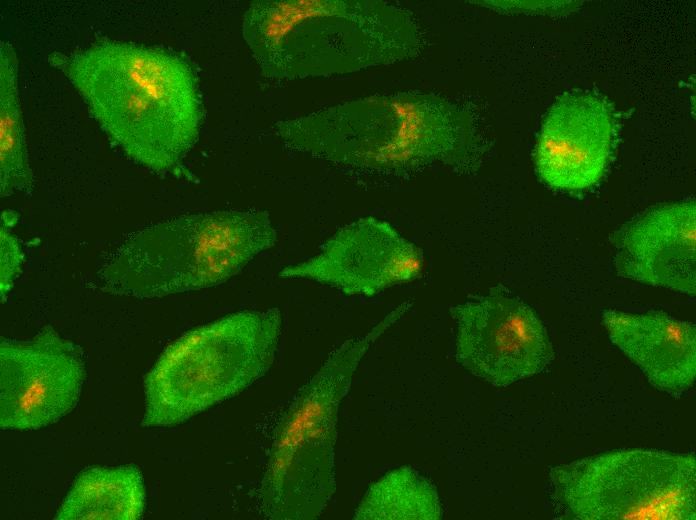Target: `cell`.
<instances>
[{"instance_id":"cell-16","label":"cell","mask_w":696,"mask_h":520,"mask_svg":"<svg viewBox=\"0 0 696 520\" xmlns=\"http://www.w3.org/2000/svg\"><path fill=\"white\" fill-rule=\"evenodd\" d=\"M30 168L18 90V61L14 47L0 44V193H30Z\"/></svg>"},{"instance_id":"cell-13","label":"cell","mask_w":696,"mask_h":520,"mask_svg":"<svg viewBox=\"0 0 696 520\" xmlns=\"http://www.w3.org/2000/svg\"><path fill=\"white\" fill-rule=\"evenodd\" d=\"M602 322L612 343L655 388L679 395L696 378L695 325L660 311L605 309Z\"/></svg>"},{"instance_id":"cell-5","label":"cell","mask_w":696,"mask_h":520,"mask_svg":"<svg viewBox=\"0 0 696 520\" xmlns=\"http://www.w3.org/2000/svg\"><path fill=\"white\" fill-rule=\"evenodd\" d=\"M405 301L364 335L346 340L299 389L278 424L259 501L271 520L318 518L335 488L339 407L371 346L412 307Z\"/></svg>"},{"instance_id":"cell-15","label":"cell","mask_w":696,"mask_h":520,"mask_svg":"<svg viewBox=\"0 0 696 520\" xmlns=\"http://www.w3.org/2000/svg\"><path fill=\"white\" fill-rule=\"evenodd\" d=\"M436 487L409 466H400L372 483L358 504L355 520H439Z\"/></svg>"},{"instance_id":"cell-1","label":"cell","mask_w":696,"mask_h":520,"mask_svg":"<svg viewBox=\"0 0 696 520\" xmlns=\"http://www.w3.org/2000/svg\"><path fill=\"white\" fill-rule=\"evenodd\" d=\"M49 61L109 140L137 164L172 172L196 143L202 122L198 81L179 54L101 40L69 54L54 52Z\"/></svg>"},{"instance_id":"cell-14","label":"cell","mask_w":696,"mask_h":520,"mask_svg":"<svg viewBox=\"0 0 696 520\" xmlns=\"http://www.w3.org/2000/svg\"><path fill=\"white\" fill-rule=\"evenodd\" d=\"M145 506L146 489L136 466H94L78 474L54 519L138 520Z\"/></svg>"},{"instance_id":"cell-9","label":"cell","mask_w":696,"mask_h":520,"mask_svg":"<svg viewBox=\"0 0 696 520\" xmlns=\"http://www.w3.org/2000/svg\"><path fill=\"white\" fill-rule=\"evenodd\" d=\"M85 380L80 348L44 327L28 341L0 342V427L38 430L77 405Z\"/></svg>"},{"instance_id":"cell-11","label":"cell","mask_w":696,"mask_h":520,"mask_svg":"<svg viewBox=\"0 0 696 520\" xmlns=\"http://www.w3.org/2000/svg\"><path fill=\"white\" fill-rule=\"evenodd\" d=\"M612 104L598 93L573 90L548 111L533 154L535 169L549 187L579 192L603 177L617 140Z\"/></svg>"},{"instance_id":"cell-4","label":"cell","mask_w":696,"mask_h":520,"mask_svg":"<svg viewBox=\"0 0 696 520\" xmlns=\"http://www.w3.org/2000/svg\"><path fill=\"white\" fill-rule=\"evenodd\" d=\"M277 242L264 210L186 214L128 238L99 273L113 294L161 298L226 282Z\"/></svg>"},{"instance_id":"cell-8","label":"cell","mask_w":696,"mask_h":520,"mask_svg":"<svg viewBox=\"0 0 696 520\" xmlns=\"http://www.w3.org/2000/svg\"><path fill=\"white\" fill-rule=\"evenodd\" d=\"M450 313L457 362L493 386L505 387L538 374L554 358L537 313L501 287L451 307Z\"/></svg>"},{"instance_id":"cell-17","label":"cell","mask_w":696,"mask_h":520,"mask_svg":"<svg viewBox=\"0 0 696 520\" xmlns=\"http://www.w3.org/2000/svg\"><path fill=\"white\" fill-rule=\"evenodd\" d=\"M16 220L13 211L2 213L0 229V295L2 302L6 300L22 270L23 252L19 240L10 229Z\"/></svg>"},{"instance_id":"cell-2","label":"cell","mask_w":696,"mask_h":520,"mask_svg":"<svg viewBox=\"0 0 696 520\" xmlns=\"http://www.w3.org/2000/svg\"><path fill=\"white\" fill-rule=\"evenodd\" d=\"M273 129L293 150L387 174L434 165L467 173L480 157L470 115L432 93L360 98L279 121Z\"/></svg>"},{"instance_id":"cell-10","label":"cell","mask_w":696,"mask_h":520,"mask_svg":"<svg viewBox=\"0 0 696 520\" xmlns=\"http://www.w3.org/2000/svg\"><path fill=\"white\" fill-rule=\"evenodd\" d=\"M423 267L417 245L387 221L367 216L338 230L315 256L284 267L279 277L312 280L346 295L372 297L416 280Z\"/></svg>"},{"instance_id":"cell-12","label":"cell","mask_w":696,"mask_h":520,"mask_svg":"<svg viewBox=\"0 0 696 520\" xmlns=\"http://www.w3.org/2000/svg\"><path fill=\"white\" fill-rule=\"evenodd\" d=\"M695 236L693 200L655 207L617 236V273L636 282L694 296Z\"/></svg>"},{"instance_id":"cell-7","label":"cell","mask_w":696,"mask_h":520,"mask_svg":"<svg viewBox=\"0 0 696 520\" xmlns=\"http://www.w3.org/2000/svg\"><path fill=\"white\" fill-rule=\"evenodd\" d=\"M550 482L555 500L573 519L696 518L693 454L612 451L554 467Z\"/></svg>"},{"instance_id":"cell-3","label":"cell","mask_w":696,"mask_h":520,"mask_svg":"<svg viewBox=\"0 0 696 520\" xmlns=\"http://www.w3.org/2000/svg\"><path fill=\"white\" fill-rule=\"evenodd\" d=\"M242 36L264 76L287 80L390 65L422 46L412 13L379 0L254 1Z\"/></svg>"},{"instance_id":"cell-6","label":"cell","mask_w":696,"mask_h":520,"mask_svg":"<svg viewBox=\"0 0 696 520\" xmlns=\"http://www.w3.org/2000/svg\"><path fill=\"white\" fill-rule=\"evenodd\" d=\"M277 308L245 310L199 326L160 355L144 379L143 427H171L249 388L272 366Z\"/></svg>"}]
</instances>
